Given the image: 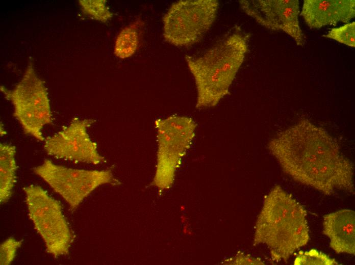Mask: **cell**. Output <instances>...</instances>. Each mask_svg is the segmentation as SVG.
<instances>
[{"label": "cell", "instance_id": "cell-1", "mask_svg": "<svg viewBox=\"0 0 355 265\" xmlns=\"http://www.w3.org/2000/svg\"><path fill=\"white\" fill-rule=\"evenodd\" d=\"M268 148L295 181L328 196L336 190L354 194L352 162L326 130L310 120L301 119L278 132Z\"/></svg>", "mask_w": 355, "mask_h": 265}, {"label": "cell", "instance_id": "cell-2", "mask_svg": "<svg viewBox=\"0 0 355 265\" xmlns=\"http://www.w3.org/2000/svg\"><path fill=\"white\" fill-rule=\"evenodd\" d=\"M307 216L302 205L281 186H275L264 198L254 245H265L273 260L286 261L310 240Z\"/></svg>", "mask_w": 355, "mask_h": 265}, {"label": "cell", "instance_id": "cell-3", "mask_svg": "<svg viewBox=\"0 0 355 265\" xmlns=\"http://www.w3.org/2000/svg\"><path fill=\"white\" fill-rule=\"evenodd\" d=\"M247 50V38L234 33L201 56H185L197 89L196 108L214 107L229 94Z\"/></svg>", "mask_w": 355, "mask_h": 265}, {"label": "cell", "instance_id": "cell-4", "mask_svg": "<svg viewBox=\"0 0 355 265\" xmlns=\"http://www.w3.org/2000/svg\"><path fill=\"white\" fill-rule=\"evenodd\" d=\"M154 125L157 152L151 184L162 191L172 186L182 158L192 144L197 124L190 117L173 115L156 119Z\"/></svg>", "mask_w": 355, "mask_h": 265}, {"label": "cell", "instance_id": "cell-5", "mask_svg": "<svg viewBox=\"0 0 355 265\" xmlns=\"http://www.w3.org/2000/svg\"><path fill=\"white\" fill-rule=\"evenodd\" d=\"M0 90L12 103L13 115L24 132L38 141H44L42 129L52 123V114L47 89L37 74L32 62L30 61L14 89L9 90L1 86Z\"/></svg>", "mask_w": 355, "mask_h": 265}, {"label": "cell", "instance_id": "cell-6", "mask_svg": "<svg viewBox=\"0 0 355 265\" xmlns=\"http://www.w3.org/2000/svg\"><path fill=\"white\" fill-rule=\"evenodd\" d=\"M23 191L29 218L46 251L54 258L68 255L73 236L60 201L38 185L24 187Z\"/></svg>", "mask_w": 355, "mask_h": 265}, {"label": "cell", "instance_id": "cell-7", "mask_svg": "<svg viewBox=\"0 0 355 265\" xmlns=\"http://www.w3.org/2000/svg\"><path fill=\"white\" fill-rule=\"evenodd\" d=\"M33 171L68 203L72 210L98 187L121 183L110 169H73L56 164L48 159L33 168Z\"/></svg>", "mask_w": 355, "mask_h": 265}, {"label": "cell", "instance_id": "cell-8", "mask_svg": "<svg viewBox=\"0 0 355 265\" xmlns=\"http://www.w3.org/2000/svg\"><path fill=\"white\" fill-rule=\"evenodd\" d=\"M216 0H182L173 3L163 17V37L178 46L199 41L217 16Z\"/></svg>", "mask_w": 355, "mask_h": 265}, {"label": "cell", "instance_id": "cell-9", "mask_svg": "<svg viewBox=\"0 0 355 265\" xmlns=\"http://www.w3.org/2000/svg\"><path fill=\"white\" fill-rule=\"evenodd\" d=\"M94 122L93 119L73 118L68 125L44 140L45 152L56 158L74 163L98 165L106 162L88 132Z\"/></svg>", "mask_w": 355, "mask_h": 265}, {"label": "cell", "instance_id": "cell-10", "mask_svg": "<svg viewBox=\"0 0 355 265\" xmlns=\"http://www.w3.org/2000/svg\"><path fill=\"white\" fill-rule=\"evenodd\" d=\"M241 9L259 24L271 30L282 31L298 46L305 43L301 29L298 0H241Z\"/></svg>", "mask_w": 355, "mask_h": 265}, {"label": "cell", "instance_id": "cell-11", "mask_svg": "<svg viewBox=\"0 0 355 265\" xmlns=\"http://www.w3.org/2000/svg\"><path fill=\"white\" fill-rule=\"evenodd\" d=\"M300 14L311 29L346 23L354 17L355 1L305 0Z\"/></svg>", "mask_w": 355, "mask_h": 265}, {"label": "cell", "instance_id": "cell-12", "mask_svg": "<svg viewBox=\"0 0 355 265\" xmlns=\"http://www.w3.org/2000/svg\"><path fill=\"white\" fill-rule=\"evenodd\" d=\"M323 233L330 247L337 254H355V212L342 209L325 215Z\"/></svg>", "mask_w": 355, "mask_h": 265}, {"label": "cell", "instance_id": "cell-13", "mask_svg": "<svg viewBox=\"0 0 355 265\" xmlns=\"http://www.w3.org/2000/svg\"><path fill=\"white\" fill-rule=\"evenodd\" d=\"M16 147L0 143V202L8 201L16 181Z\"/></svg>", "mask_w": 355, "mask_h": 265}, {"label": "cell", "instance_id": "cell-14", "mask_svg": "<svg viewBox=\"0 0 355 265\" xmlns=\"http://www.w3.org/2000/svg\"><path fill=\"white\" fill-rule=\"evenodd\" d=\"M137 22L123 29L118 34L114 45V53L120 59H126L136 52L139 43Z\"/></svg>", "mask_w": 355, "mask_h": 265}, {"label": "cell", "instance_id": "cell-15", "mask_svg": "<svg viewBox=\"0 0 355 265\" xmlns=\"http://www.w3.org/2000/svg\"><path fill=\"white\" fill-rule=\"evenodd\" d=\"M105 0H80L79 3L84 14L96 20L105 22L113 16Z\"/></svg>", "mask_w": 355, "mask_h": 265}, {"label": "cell", "instance_id": "cell-16", "mask_svg": "<svg viewBox=\"0 0 355 265\" xmlns=\"http://www.w3.org/2000/svg\"><path fill=\"white\" fill-rule=\"evenodd\" d=\"M294 265H337L335 259L316 249L299 251L294 261Z\"/></svg>", "mask_w": 355, "mask_h": 265}, {"label": "cell", "instance_id": "cell-17", "mask_svg": "<svg viewBox=\"0 0 355 265\" xmlns=\"http://www.w3.org/2000/svg\"><path fill=\"white\" fill-rule=\"evenodd\" d=\"M323 37L335 40L351 47H355V22L332 28Z\"/></svg>", "mask_w": 355, "mask_h": 265}, {"label": "cell", "instance_id": "cell-18", "mask_svg": "<svg viewBox=\"0 0 355 265\" xmlns=\"http://www.w3.org/2000/svg\"><path fill=\"white\" fill-rule=\"evenodd\" d=\"M23 240L18 241L10 237L3 242L0 246V264L9 265L15 259L18 249Z\"/></svg>", "mask_w": 355, "mask_h": 265}, {"label": "cell", "instance_id": "cell-19", "mask_svg": "<svg viewBox=\"0 0 355 265\" xmlns=\"http://www.w3.org/2000/svg\"><path fill=\"white\" fill-rule=\"evenodd\" d=\"M236 264H264L260 258L252 257L248 255L240 254L236 258Z\"/></svg>", "mask_w": 355, "mask_h": 265}]
</instances>
